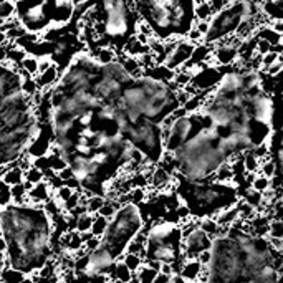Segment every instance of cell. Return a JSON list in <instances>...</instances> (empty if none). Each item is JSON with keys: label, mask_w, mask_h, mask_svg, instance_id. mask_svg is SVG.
Listing matches in <instances>:
<instances>
[{"label": "cell", "mask_w": 283, "mask_h": 283, "mask_svg": "<svg viewBox=\"0 0 283 283\" xmlns=\"http://www.w3.org/2000/svg\"><path fill=\"white\" fill-rule=\"evenodd\" d=\"M171 278V275H164L161 272H158V275H156V278L153 280V283H167Z\"/></svg>", "instance_id": "cell-30"}, {"label": "cell", "mask_w": 283, "mask_h": 283, "mask_svg": "<svg viewBox=\"0 0 283 283\" xmlns=\"http://www.w3.org/2000/svg\"><path fill=\"white\" fill-rule=\"evenodd\" d=\"M7 187H12V185H17L24 182V171H22L18 166H12L9 169H5V173L0 179Z\"/></svg>", "instance_id": "cell-10"}, {"label": "cell", "mask_w": 283, "mask_h": 283, "mask_svg": "<svg viewBox=\"0 0 283 283\" xmlns=\"http://www.w3.org/2000/svg\"><path fill=\"white\" fill-rule=\"evenodd\" d=\"M194 48H196V45L185 39L174 42L173 48L169 50V53L164 58V66L173 71H179L191 60Z\"/></svg>", "instance_id": "cell-6"}, {"label": "cell", "mask_w": 283, "mask_h": 283, "mask_svg": "<svg viewBox=\"0 0 283 283\" xmlns=\"http://www.w3.org/2000/svg\"><path fill=\"white\" fill-rule=\"evenodd\" d=\"M242 164H243V169H245V173L247 174H255L258 171V167H260V161L255 158V156H253L252 151L242 154Z\"/></svg>", "instance_id": "cell-14"}, {"label": "cell", "mask_w": 283, "mask_h": 283, "mask_svg": "<svg viewBox=\"0 0 283 283\" xmlns=\"http://www.w3.org/2000/svg\"><path fill=\"white\" fill-rule=\"evenodd\" d=\"M270 185H272L270 184V179L262 176V174H258V176H253V181L250 184V189L257 191L260 194H265V192L270 191Z\"/></svg>", "instance_id": "cell-19"}, {"label": "cell", "mask_w": 283, "mask_h": 283, "mask_svg": "<svg viewBox=\"0 0 283 283\" xmlns=\"http://www.w3.org/2000/svg\"><path fill=\"white\" fill-rule=\"evenodd\" d=\"M98 247H100V238H98V237H91L89 240H86V242L83 243V250H85V253L93 252V250H96Z\"/></svg>", "instance_id": "cell-26"}, {"label": "cell", "mask_w": 283, "mask_h": 283, "mask_svg": "<svg viewBox=\"0 0 283 283\" xmlns=\"http://www.w3.org/2000/svg\"><path fill=\"white\" fill-rule=\"evenodd\" d=\"M281 235H283L281 219H270V222H268V237L281 238Z\"/></svg>", "instance_id": "cell-23"}, {"label": "cell", "mask_w": 283, "mask_h": 283, "mask_svg": "<svg viewBox=\"0 0 283 283\" xmlns=\"http://www.w3.org/2000/svg\"><path fill=\"white\" fill-rule=\"evenodd\" d=\"M9 42V36L5 32H0V48H5V43Z\"/></svg>", "instance_id": "cell-31"}, {"label": "cell", "mask_w": 283, "mask_h": 283, "mask_svg": "<svg viewBox=\"0 0 283 283\" xmlns=\"http://www.w3.org/2000/svg\"><path fill=\"white\" fill-rule=\"evenodd\" d=\"M202 270H204V267L200 265L196 258L194 260H184L181 270H179V275H181V277L187 283H197Z\"/></svg>", "instance_id": "cell-8"}, {"label": "cell", "mask_w": 283, "mask_h": 283, "mask_svg": "<svg viewBox=\"0 0 283 283\" xmlns=\"http://www.w3.org/2000/svg\"><path fill=\"white\" fill-rule=\"evenodd\" d=\"M43 179H45L43 171L36 169V167H33V166L24 173V181H25V182H28L30 185H32V187H33V185H36V184L43 182Z\"/></svg>", "instance_id": "cell-20"}, {"label": "cell", "mask_w": 283, "mask_h": 283, "mask_svg": "<svg viewBox=\"0 0 283 283\" xmlns=\"http://www.w3.org/2000/svg\"><path fill=\"white\" fill-rule=\"evenodd\" d=\"M74 191L71 189V187H68V185H62V187H58L56 191H55V196H56V199L60 200V202H66L70 197H71V194H73ZM60 204V205H62Z\"/></svg>", "instance_id": "cell-25"}, {"label": "cell", "mask_w": 283, "mask_h": 283, "mask_svg": "<svg viewBox=\"0 0 283 283\" xmlns=\"http://www.w3.org/2000/svg\"><path fill=\"white\" fill-rule=\"evenodd\" d=\"M123 262V265L128 268L129 272H136L138 268L143 265V258L138 257V255H133V253H123L121 258H119Z\"/></svg>", "instance_id": "cell-18"}, {"label": "cell", "mask_w": 283, "mask_h": 283, "mask_svg": "<svg viewBox=\"0 0 283 283\" xmlns=\"http://www.w3.org/2000/svg\"><path fill=\"white\" fill-rule=\"evenodd\" d=\"M260 2L258 0H230L219 12L212 13L207 20V30L204 33L202 43L215 45L223 40L234 39L237 30L247 24H258L260 17Z\"/></svg>", "instance_id": "cell-4"}, {"label": "cell", "mask_w": 283, "mask_h": 283, "mask_svg": "<svg viewBox=\"0 0 283 283\" xmlns=\"http://www.w3.org/2000/svg\"><path fill=\"white\" fill-rule=\"evenodd\" d=\"M15 15V4L13 0H7V2L0 4V22L10 20Z\"/></svg>", "instance_id": "cell-22"}, {"label": "cell", "mask_w": 283, "mask_h": 283, "mask_svg": "<svg viewBox=\"0 0 283 283\" xmlns=\"http://www.w3.org/2000/svg\"><path fill=\"white\" fill-rule=\"evenodd\" d=\"M106 227H108V219H104V217H101V215L95 214L93 223H91V229H89V232H91V235L101 238V235L104 234V230H106Z\"/></svg>", "instance_id": "cell-16"}, {"label": "cell", "mask_w": 283, "mask_h": 283, "mask_svg": "<svg viewBox=\"0 0 283 283\" xmlns=\"http://www.w3.org/2000/svg\"><path fill=\"white\" fill-rule=\"evenodd\" d=\"M104 199L103 196H98V194H95V196H89L88 199H86V202H85V205H86V212L88 214H91V215H95L96 212L100 211V207L104 204Z\"/></svg>", "instance_id": "cell-21"}, {"label": "cell", "mask_w": 283, "mask_h": 283, "mask_svg": "<svg viewBox=\"0 0 283 283\" xmlns=\"http://www.w3.org/2000/svg\"><path fill=\"white\" fill-rule=\"evenodd\" d=\"M25 278V275L18 272V270H13L10 267H2L0 270V283H22V280Z\"/></svg>", "instance_id": "cell-11"}, {"label": "cell", "mask_w": 283, "mask_h": 283, "mask_svg": "<svg viewBox=\"0 0 283 283\" xmlns=\"http://www.w3.org/2000/svg\"><path fill=\"white\" fill-rule=\"evenodd\" d=\"M139 22L161 43L184 40L196 27V0H134Z\"/></svg>", "instance_id": "cell-3"}, {"label": "cell", "mask_w": 283, "mask_h": 283, "mask_svg": "<svg viewBox=\"0 0 283 283\" xmlns=\"http://www.w3.org/2000/svg\"><path fill=\"white\" fill-rule=\"evenodd\" d=\"M143 230V215L138 205L124 204L116 211L113 219L108 220V227L100 238V245L108 249L116 260L121 255L134 237Z\"/></svg>", "instance_id": "cell-5"}, {"label": "cell", "mask_w": 283, "mask_h": 283, "mask_svg": "<svg viewBox=\"0 0 283 283\" xmlns=\"http://www.w3.org/2000/svg\"><path fill=\"white\" fill-rule=\"evenodd\" d=\"M119 207H121V205H119L118 200H104V204L100 207V211L96 212V214L109 220V219H113V215L116 214V211H118Z\"/></svg>", "instance_id": "cell-17"}, {"label": "cell", "mask_w": 283, "mask_h": 283, "mask_svg": "<svg viewBox=\"0 0 283 283\" xmlns=\"http://www.w3.org/2000/svg\"><path fill=\"white\" fill-rule=\"evenodd\" d=\"M4 2H7V0H0V4H4Z\"/></svg>", "instance_id": "cell-32"}, {"label": "cell", "mask_w": 283, "mask_h": 283, "mask_svg": "<svg viewBox=\"0 0 283 283\" xmlns=\"http://www.w3.org/2000/svg\"><path fill=\"white\" fill-rule=\"evenodd\" d=\"M93 217L95 215L91 214H83V215H78V217H74V232L78 234H83V232H89V229H91V223H93Z\"/></svg>", "instance_id": "cell-13"}, {"label": "cell", "mask_w": 283, "mask_h": 283, "mask_svg": "<svg viewBox=\"0 0 283 283\" xmlns=\"http://www.w3.org/2000/svg\"><path fill=\"white\" fill-rule=\"evenodd\" d=\"M277 62H280V53H277V51H267L265 55L260 56V68H267V66Z\"/></svg>", "instance_id": "cell-24"}, {"label": "cell", "mask_w": 283, "mask_h": 283, "mask_svg": "<svg viewBox=\"0 0 283 283\" xmlns=\"http://www.w3.org/2000/svg\"><path fill=\"white\" fill-rule=\"evenodd\" d=\"M12 202V194H10V187H7L4 191H0V207H5Z\"/></svg>", "instance_id": "cell-27"}, {"label": "cell", "mask_w": 283, "mask_h": 283, "mask_svg": "<svg viewBox=\"0 0 283 283\" xmlns=\"http://www.w3.org/2000/svg\"><path fill=\"white\" fill-rule=\"evenodd\" d=\"M196 260H197V262L205 268V267L209 265V262H211V250H204V252H200Z\"/></svg>", "instance_id": "cell-29"}, {"label": "cell", "mask_w": 283, "mask_h": 283, "mask_svg": "<svg viewBox=\"0 0 283 283\" xmlns=\"http://www.w3.org/2000/svg\"><path fill=\"white\" fill-rule=\"evenodd\" d=\"M111 275H113V280H119L123 283H129V280L133 277V272H129L128 268L123 265L121 260H116L115 265H113V270H111Z\"/></svg>", "instance_id": "cell-12"}, {"label": "cell", "mask_w": 283, "mask_h": 283, "mask_svg": "<svg viewBox=\"0 0 283 283\" xmlns=\"http://www.w3.org/2000/svg\"><path fill=\"white\" fill-rule=\"evenodd\" d=\"M212 238L209 237L204 230L199 227L191 232L187 237L182 238V258L184 260H194L204 250H211Z\"/></svg>", "instance_id": "cell-7"}, {"label": "cell", "mask_w": 283, "mask_h": 283, "mask_svg": "<svg viewBox=\"0 0 283 283\" xmlns=\"http://www.w3.org/2000/svg\"><path fill=\"white\" fill-rule=\"evenodd\" d=\"M56 176H58L60 179H62L63 184L68 182V181H71V179H74V177H73V173H71V169H70L68 166H66L65 169H62V171H58Z\"/></svg>", "instance_id": "cell-28"}, {"label": "cell", "mask_w": 283, "mask_h": 283, "mask_svg": "<svg viewBox=\"0 0 283 283\" xmlns=\"http://www.w3.org/2000/svg\"><path fill=\"white\" fill-rule=\"evenodd\" d=\"M85 24L93 30L96 51L109 48L123 55L126 45L136 39L139 17L133 0H88Z\"/></svg>", "instance_id": "cell-2"}, {"label": "cell", "mask_w": 283, "mask_h": 283, "mask_svg": "<svg viewBox=\"0 0 283 283\" xmlns=\"http://www.w3.org/2000/svg\"><path fill=\"white\" fill-rule=\"evenodd\" d=\"M225 2H230V0H225Z\"/></svg>", "instance_id": "cell-33"}, {"label": "cell", "mask_w": 283, "mask_h": 283, "mask_svg": "<svg viewBox=\"0 0 283 283\" xmlns=\"http://www.w3.org/2000/svg\"><path fill=\"white\" fill-rule=\"evenodd\" d=\"M171 181H173V174L167 173L166 169H162L159 166H154L153 174L147 179V184H151L154 189L161 191V189H166Z\"/></svg>", "instance_id": "cell-9"}, {"label": "cell", "mask_w": 283, "mask_h": 283, "mask_svg": "<svg viewBox=\"0 0 283 283\" xmlns=\"http://www.w3.org/2000/svg\"><path fill=\"white\" fill-rule=\"evenodd\" d=\"M134 273H136L138 283H153L156 275H158V270H153V268H149L147 265L143 263Z\"/></svg>", "instance_id": "cell-15"}, {"label": "cell", "mask_w": 283, "mask_h": 283, "mask_svg": "<svg viewBox=\"0 0 283 283\" xmlns=\"http://www.w3.org/2000/svg\"><path fill=\"white\" fill-rule=\"evenodd\" d=\"M51 225L47 209L36 204L0 207V235L5 240L7 267L24 275L39 273L51 257Z\"/></svg>", "instance_id": "cell-1"}]
</instances>
